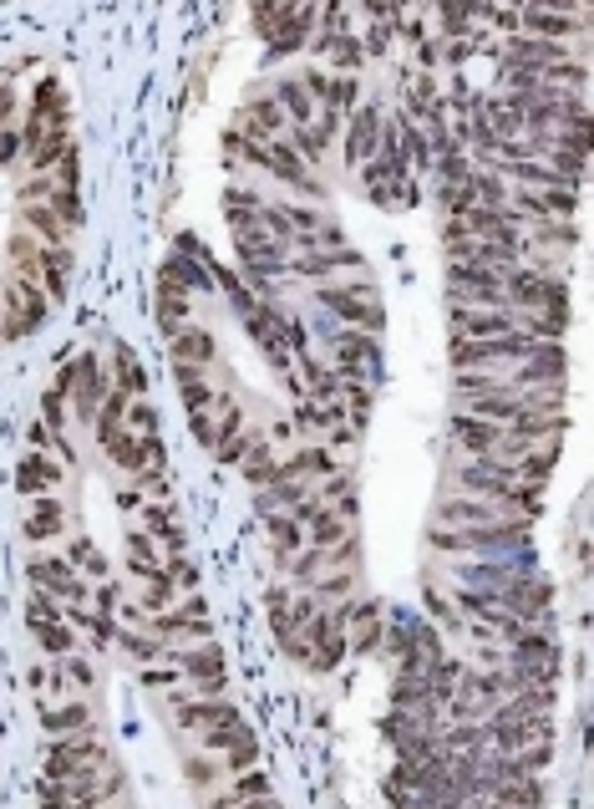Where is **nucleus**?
I'll list each match as a JSON object with an SVG mask.
<instances>
[{
	"mask_svg": "<svg viewBox=\"0 0 594 809\" xmlns=\"http://www.w3.org/2000/svg\"><path fill=\"white\" fill-rule=\"evenodd\" d=\"M315 301L325 311H335L341 321H351V331H361V337H376L381 321H386V306H381L371 280H341V286L331 280V286H315Z\"/></svg>",
	"mask_w": 594,
	"mask_h": 809,
	"instance_id": "f257e3e1",
	"label": "nucleus"
},
{
	"mask_svg": "<svg viewBox=\"0 0 594 809\" xmlns=\"http://www.w3.org/2000/svg\"><path fill=\"white\" fill-rule=\"evenodd\" d=\"M321 21H325V11H315V6H260L254 11V31L264 37L270 51H300L315 37Z\"/></svg>",
	"mask_w": 594,
	"mask_h": 809,
	"instance_id": "f03ea898",
	"label": "nucleus"
},
{
	"mask_svg": "<svg viewBox=\"0 0 594 809\" xmlns=\"http://www.w3.org/2000/svg\"><path fill=\"white\" fill-rule=\"evenodd\" d=\"M47 316H51V301L41 296V286L11 280V286H6V301H0V341L31 337V331L47 327Z\"/></svg>",
	"mask_w": 594,
	"mask_h": 809,
	"instance_id": "7ed1b4c3",
	"label": "nucleus"
},
{
	"mask_svg": "<svg viewBox=\"0 0 594 809\" xmlns=\"http://www.w3.org/2000/svg\"><path fill=\"white\" fill-rule=\"evenodd\" d=\"M108 749L97 743L92 733L87 738H51L47 749V779L51 785H77V779H87V773L108 769Z\"/></svg>",
	"mask_w": 594,
	"mask_h": 809,
	"instance_id": "20e7f679",
	"label": "nucleus"
},
{
	"mask_svg": "<svg viewBox=\"0 0 594 809\" xmlns=\"http://www.w3.org/2000/svg\"><path fill=\"white\" fill-rule=\"evenodd\" d=\"M376 362H381V341L376 337L341 331V337L331 341V372H335V382H345V387H371V377H376Z\"/></svg>",
	"mask_w": 594,
	"mask_h": 809,
	"instance_id": "39448f33",
	"label": "nucleus"
},
{
	"mask_svg": "<svg viewBox=\"0 0 594 809\" xmlns=\"http://www.w3.org/2000/svg\"><path fill=\"white\" fill-rule=\"evenodd\" d=\"M199 743H203V753H219V759H224V773H244V769H254V759H260V743H254V733L244 728V718L203 728Z\"/></svg>",
	"mask_w": 594,
	"mask_h": 809,
	"instance_id": "423d86ee",
	"label": "nucleus"
},
{
	"mask_svg": "<svg viewBox=\"0 0 594 809\" xmlns=\"http://www.w3.org/2000/svg\"><path fill=\"white\" fill-rule=\"evenodd\" d=\"M26 576H31V591H47V596H57L61 606H87V580L77 576V566L72 560H61V556H41V560H31L26 566Z\"/></svg>",
	"mask_w": 594,
	"mask_h": 809,
	"instance_id": "0eeeda50",
	"label": "nucleus"
},
{
	"mask_svg": "<svg viewBox=\"0 0 594 809\" xmlns=\"http://www.w3.org/2000/svg\"><path fill=\"white\" fill-rule=\"evenodd\" d=\"M447 433H452V443L463 448V459H499V443H503V428H499V423H483V418L452 412ZM499 463H503V459H499Z\"/></svg>",
	"mask_w": 594,
	"mask_h": 809,
	"instance_id": "6e6552de",
	"label": "nucleus"
},
{
	"mask_svg": "<svg viewBox=\"0 0 594 809\" xmlns=\"http://www.w3.org/2000/svg\"><path fill=\"white\" fill-rule=\"evenodd\" d=\"M519 392H534V387H564V347H534L513 367L509 377Z\"/></svg>",
	"mask_w": 594,
	"mask_h": 809,
	"instance_id": "1a4fd4ad",
	"label": "nucleus"
},
{
	"mask_svg": "<svg viewBox=\"0 0 594 809\" xmlns=\"http://www.w3.org/2000/svg\"><path fill=\"white\" fill-rule=\"evenodd\" d=\"M381 122H386V118H381L376 108L345 112V122H341V143H345V158H351V163H371V158H376Z\"/></svg>",
	"mask_w": 594,
	"mask_h": 809,
	"instance_id": "9d476101",
	"label": "nucleus"
},
{
	"mask_svg": "<svg viewBox=\"0 0 594 809\" xmlns=\"http://www.w3.org/2000/svg\"><path fill=\"white\" fill-rule=\"evenodd\" d=\"M509 520V515H499L493 505H483V499H467V495H447L437 505V530H487V525Z\"/></svg>",
	"mask_w": 594,
	"mask_h": 809,
	"instance_id": "9b49d317",
	"label": "nucleus"
},
{
	"mask_svg": "<svg viewBox=\"0 0 594 809\" xmlns=\"http://www.w3.org/2000/svg\"><path fill=\"white\" fill-rule=\"evenodd\" d=\"M41 728H47L51 738H87L97 733V718L87 702H41Z\"/></svg>",
	"mask_w": 594,
	"mask_h": 809,
	"instance_id": "f8f14e48",
	"label": "nucleus"
},
{
	"mask_svg": "<svg viewBox=\"0 0 594 809\" xmlns=\"http://www.w3.org/2000/svg\"><path fill=\"white\" fill-rule=\"evenodd\" d=\"M173 718H179V728H219V723H229V718H239L234 713V702L229 698H173Z\"/></svg>",
	"mask_w": 594,
	"mask_h": 809,
	"instance_id": "ddd939ff",
	"label": "nucleus"
},
{
	"mask_svg": "<svg viewBox=\"0 0 594 809\" xmlns=\"http://www.w3.org/2000/svg\"><path fill=\"white\" fill-rule=\"evenodd\" d=\"M57 483H61V463L51 459V453H26V459L16 463V489H21L26 499H51Z\"/></svg>",
	"mask_w": 594,
	"mask_h": 809,
	"instance_id": "4468645a",
	"label": "nucleus"
},
{
	"mask_svg": "<svg viewBox=\"0 0 594 809\" xmlns=\"http://www.w3.org/2000/svg\"><path fill=\"white\" fill-rule=\"evenodd\" d=\"M310 495H315V505L321 509H331V515H341L345 525L356 520L361 515V499H356V479H351V473H325L321 483H315V489H310Z\"/></svg>",
	"mask_w": 594,
	"mask_h": 809,
	"instance_id": "2eb2a0df",
	"label": "nucleus"
},
{
	"mask_svg": "<svg viewBox=\"0 0 594 809\" xmlns=\"http://www.w3.org/2000/svg\"><path fill=\"white\" fill-rule=\"evenodd\" d=\"M61 525H67V509H61V499H26V540H57Z\"/></svg>",
	"mask_w": 594,
	"mask_h": 809,
	"instance_id": "dca6fc26",
	"label": "nucleus"
},
{
	"mask_svg": "<svg viewBox=\"0 0 594 809\" xmlns=\"http://www.w3.org/2000/svg\"><path fill=\"white\" fill-rule=\"evenodd\" d=\"M168 657H179V667L193 682H209V677H224V652L214 641H199V647H168Z\"/></svg>",
	"mask_w": 594,
	"mask_h": 809,
	"instance_id": "f3484780",
	"label": "nucleus"
},
{
	"mask_svg": "<svg viewBox=\"0 0 594 809\" xmlns=\"http://www.w3.org/2000/svg\"><path fill=\"white\" fill-rule=\"evenodd\" d=\"M173 377H179V398L189 412H214L219 408V387L203 377V367H173Z\"/></svg>",
	"mask_w": 594,
	"mask_h": 809,
	"instance_id": "a211bd4d",
	"label": "nucleus"
},
{
	"mask_svg": "<svg viewBox=\"0 0 594 809\" xmlns=\"http://www.w3.org/2000/svg\"><path fill=\"white\" fill-rule=\"evenodd\" d=\"M264 535H270V550H274V560H280V566L305 550V530L290 520L285 509H280V515H264Z\"/></svg>",
	"mask_w": 594,
	"mask_h": 809,
	"instance_id": "6ab92c4d",
	"label": "nucleus"
},
{
	"mask_svg": "<svg viewBox=\"0 0 594 809\" xmlns=\"http://www.w3.org/2000/svg\"><path fill=\"white\" fill-rule=\"evenodd\" d=\"M21 234H37V244H72V230H67L47 204H26L21 209Z\"/></svg>",
	"mask_w": 594,
	"mask_h": 809,
	"instance_id": "aec40b11",
	"label": "nucleus"
},
{
	"mask_svg": "<svg viewBox=\"0 0 594 809\" xmlns=\"http://www.w3.org/2000/svg\"><path fill=\"white\" fill-rule=\"evenodd\" d=\"M168 347H173V367H203L209 357H214V337L199 327H183L179 337H168Z\"/></svg>",
	"mask_w": 594,
	"mask_h": 809,
	"instance_id": "412c9836",
	"label": "nucleus"
},
{
	"mask_svg": "<svg viewBox=\"0 0 594 809\" xmlns=\"http://www.w3.org/2000/svg\"><path fill=\"white\" fill-rule=\"evenodd\" d=\"M143 387H148V372H143V362H138V351L118 347V362H112V392H122V398H143Z\"/></svg>",
	"mask_w": 594,
	"mask_h": 809,
	"instance_id": "4be33fe9",
	"label": "nucleus"
},
{
	"mask_svg": "<svg viewBox=\"0 0 594 809\" xmlns=\"http://www.w3.org/2000/svg\"><path fill=\"white\" fill-rule=\"evenodd\" d=\"M128 570H132L138 580L163 576V556H158V545L148 540L143 530H132V535H128Z\"/></svg>",
	"mask_w": 594,
	"mask_h": 809,
	"instance_id": "5701e85b",
	"label": "nucleus"
},
{
	"mask_svg": "<svg viewBox=\"0 0 594 809\" xmlns=\"http://www.w3.org/2000/svg\"><path fill=\"white\" fill-rule=\"evenodd\" d=\"M158 321H163L168 337H179L183 327H193V296H179V290H158Z\"/></svg>",
	"mask_w": 594,
	"mask_h": 809,
	"instance_id": "b1692460",
	"label": "nucleus"
},
{
	"mask_svg": "<svg viewBox=\"0 0 594 809\" xmlns=\"http://www.w3.org/2000/svg\"><path fill=\"white\" fill-rule=\"evenodd\" d=\"M37 631V641H41V652L47 657H77V631H72V621H57V627H31Z\"/></svg>",
	"mask_w": 594,
	"mask_h": 809,
	"instance_id": "393cba45",
	"label": "nucleus"
},
{
	"mask_svg": "<svg viewBox=\"0 0 594 809\" xmlns=\"http://www.w3.org/2000/svg\"><path fill=\"white\" fill-rule=\"evenodd\" d=\"M270 795H274V785H270V773L264 769H244V773H234V785H229V799H234V805L270 799Z\"/></svg>",
	"mask_w": 594,
	"mask_h": 809,
	"instance_id": "a878e982",
	"label": "nucleus"
},
{
	"mask_svg": "<svg viewBox=\"0 0 594 809\" xmlns=\"http://www.w3.org/2000/svg\"><path fill=\"white\" fill-rule=\"evenodd\" d=\"M26 621H31V627H57V621H67V606H61L57 596H47V591H31V601H26Z\"/></svg>",
	"mask_w": 594,
	"mask_h": 809,
	"instance_id": "bb28decb",
	"label": "nucleus"
},
{
	"mask_svg": "<svg viewBox=\"0 0 594 809\" xmlns=\"http://www.w3.org/2000/svg\"><path fill=\"white\" fill-rule=\"evenodd\" d=\"M183 773H189V785L199 789V795H214V785L224 779V763H214L209 753H199V759L183 763Z\"/></svg>",
	"mask_w": 594,
	"mask_h": 809,
	"instance_id": "cd10ccee",
	"label": "nucleus"
},
{
	"mask_svg": "<svg viewBox=\"0 0 594 809\" xmlns=\"http://www.w3.org/2000/svg\"><path fill=\"white\" fill-rule=\"evenodd\" d=\"M189 433L199 438L203 448L219 443V412H189Z\"/></svg>",
	"mask_w": 594,
	"mask_h": 809,
	"instance_id": "c85d7f7f",
	"label": "nucleus"
},
{
	"mask_svg": "<svg viewBox=\"0 0 594 809\" xmlns=\"http://www.w3.org/2000/svg\"><path fill=\"white\" fill-rule=\"evenodd\" d=\"M21 153H26L21 128H11V122H0V163H16Z\"/></svg>",
	"mask_w": 594,
	"mask_h": 809,
	"instance_id": "c756f323",
	"label": "nucleus"
},
{
	"mask_svg": "<svg viewBox=\"0 0 594 809\" xmlns=\"http://www.w3.org/2000/svg\"><path fill=\"white\" fill-rule=\"evenodd\" d=\"M143 677H148V688H173V667H143Z\"/></svg>",
	"mask_w": 594,
	"mask_h": 809,
	"instance_id": "7c9ffc66",
	"label": "nucleus"
},
{
	"mask_svg": "<svg viewBox=\"0 0 594 809\" xmlns=\"http://www.w3.org/2000/svg\"><path fill=\"white\" fill-rule=\"evenodd\" d=\"M234 809H280V799L270 795V799H250V805H234Z\"/></svg>",
	"mask_w": 594,
	"mask_h": 809,
	"instance_id": "2f4dec72",
	"label": "nucleus"
},
{
	"mask_svg": "<svg viewBox=\"0 0 594 809\" xmlns=\"http://www.w3.org/2000/svg\"><path fill=\"white\" fill-rule=\"evenodd\" d=\"M102 809H108V805H102Z\"/></svg>",
	"mask_w": 594,
	"mask_h": 809,
	"instance_id": "473e14b6",
	"label": "nucleus"
}]
</instances>
